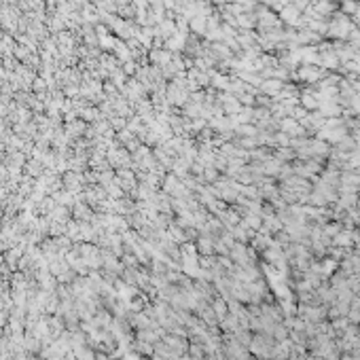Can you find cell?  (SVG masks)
Wrapping results in <instances>:
<instances>
[{
    "instance_id": "6da1fadb",
    "label": "cell",
    "mask_w": 360,
    "mask_h": 360,
    "mask_svg": "<svg viewBox=\"0 0 360 360\" xmlns=\"http://www.w3.org/2000/svg\"><path fill=\"white\" fill-rule=\"evenodd\" d=\"M324 74V70H320L318 66H303L297 70V77L301 81H307V83H316V81H320V77Z\"/></svg>"
},
{
    "instance_id": "7a4b0ae2",
    "label": "cell",
    "mask_w": 360,
    "mask_h": 360,
    "mask_svg": "<svg viewBox=\"0 0 360 360\" xmlns=\"http://www.w3.org/2000/svg\"><path fill=\"white\" fill-rule=\"evenodd\" d=\"M358 0H344V2H341V11H344L345 15H354L358 11Z\"/></svg>"
},
{
    "instance_id": "3957f363",
    "label": "cell",
    "mask_w": 360,
    "mask_h": 360,
    "mask_svg": "<svg viewBox=\"0 0 360 360\" xmlns=\"http://www.w3.org/2000/svg\"><path fill=\"white\" fill-rule=\"evenodd\" d=\"M301 102H303V106L305 108H318V100H316V98H311L310 94H305V96H301Z\"/></svg>"
},
{
    "instance_id": "277c9868",
    "label": "cell",
    "mask_w": 360,
    "mask_h": 360,
    "mask_svg": "<svg viewBox=\"0 0 360 360\" xmlns=\"http://www.w3.org/2000/svg\"><path fill=\"white\" fill-rule=\"evenodd\" d=\"M354 19H356V21H360V7H358V11H356V13H354Z\"/></svg>"
}]
</instances>
